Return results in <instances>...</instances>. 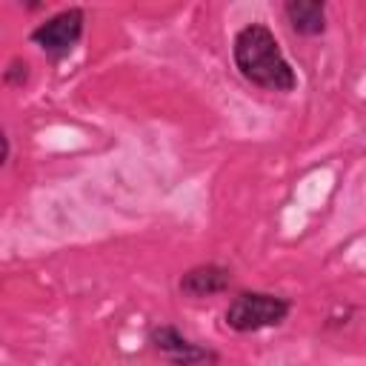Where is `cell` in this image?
Segmentation results:
<instances>
[{
	"label": "cell",
	"instance_id": "obj_1",
	"mask_svg": "<svg viewBox=\"0 0 366 366\" xmlns=\"http://www.w3.org/2000/svg\"><path fill=\"white\" fill-rule=\"evenodd\" d=\"M232 54H234V66L240 69V74L266 92H292L297 86L295 69L283 57L272 29L263 23L243 26L234 34Z\"/></svg>",
	"mask_w": 366,
	"mask_h": 366
},
{
	"label": "cell",
	"instance_id": "obj_2",
	"mask_svg": "<svg viewBox=\"0 0 366 366\" xmlns=\"http://www.w3.org/2000/svg\"><path fill=\"white\" fill-rule=\"evenodd\" d=\"M292 306L286 297L280 295H269V292H240L223 320L229 329L246 335V332H260V329H272V326H280L286 317H289Z\"/></svg>",
	"mask_w": 366,
	"mask_h": 366
},
{
	"label": "cell",
	"instance_id": "obj_3",
	"mask_svg": "<svg viewBox=\"0 0 366 366\" xmlns=\"http://www.w3.org/2000/svg\"><path fill=\"white\" fill-rule=\"evenodd\" d=\"M152 349L172 366H217L220 355L212 346H200L189 337H183L174 326H157L149 337Z\"/></svg>",
	"mask_w": 366,
	"mask_h": 366
},
{
	"label": "cell",
	"instance_id": "obj_4",
	"mask_svg": "<svg viewBox=\"0 0 366 366\" xmlns=\"http://www.w3.org/2000/svg\"><path fill=\"white\" fill-rule=\"evenodd\" d=\"M83 23H86V14L83 9L71 6V9H63L60 14L49 17L46 23H40L34 31H31V43L40 46L46 54L51 57H63L69 54L77 40L83 37Z\"/></svg>",
	"mask_w": 366,
	"mask_h": 366
},
{
	"label": "cell",
	"instance_id": "obj_5",
	"mask_svg": "<svg viewBox=\"0 0 366 366\" xmlns=\"http://www.w3.org/2000/svg\"><path fill=\"white\" fill-rule=\"evenodd\" d=\"M229 283H232V272L226 266L203 263V266L189 269L180 277V292L186 297H192V300H200V297H214V295L226 292Z\"/></svg>",
	"mask_w": 366,
	"mask_h": 366
},
{
	"label": "cell",
	"instance_id": "obj_6",
	"mask_svg": "<svg viewBox=\"0 0 366 366\" xmlns=\"http://www.w3.org/2000/svg\"><path fill=\"white\" fill-rule=\"evenodd\" d=\"M283 14L289 26L303 37H317L326 31V3L320 0H289Z\"/></svg>",
	"mask_w": 366,
	"mask_h": 366
},
{
	"label": "cell",
	"instance_id": "obj_7",
	"mask_svg": "<svg viewBox=\"0 0 366 366\" xmlns=\"http://www.w3.org/2000/svg\"><path fill=\"white\" fill-rule=\"evenodd\" d=\"M3 80L11 83V86H23V83L29 80V63L20 60V57H14V60L9 63V69L3 71Z\"/></svg>",
	"mask_w": 366,
	"mask_h": 366
}]
</instances>
